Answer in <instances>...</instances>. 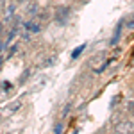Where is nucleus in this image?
I'll return each instance as SVG.
<instances>
[{"label": "nucleus", "instance_id": "nucleus-4", "mask_svg": "<svg viewBox=\"0 0 134 134\" xmlns=\"http://www.w3.org/2000/svg\"><path fill=\"white\" fill-rule=\"evenodd\" d=\"M122 25H124V21L118 23V27H116V31H114V34H113V38H111V47H114L116 41L120 40V36H122Z\"/></svg>", "mask_w": 134, "mask_h": 134}, {"label": "nucleus", "instance_id": "nucleus-6", "mask_svg": "<svg viewBox=\"0 0 134 134\" xmlns=\"http://www.w3.org/2000/svg\"><path fill=\"white\" fill-rule=\"evenodd\" d=\"M54 131H55V132H61V131H63V125H61V124H57L55 127H54Z\"/></svg>", "mask_w": 134, "mask_h": 134}, {"label": "nucleus", "instance_id": "nucleus-2", "mask_svg": "<svg viewBox=\"0 0 134 134\" xmlns=\"http://www.w3.org/2000/svg\"><path fill=\"white\" fill-rule=\"evenodd\" d=\"M68 18H70V9H68V7L57 9V13H55V20H57V23H66Z\"/></svg>", "mask_w": 134, "mask_h": 134}, {"label": "nucleus", "instance_id": "nucleus-1", "mask_svg": "<svg viewBox=\"0 0 134 134\" xmlns=\"http://www.w3.org/2000/svg\"><path fill=\"white\" fill-rule=\"evenodd\" d=\"M114 131L116 132H134V122H131V120H124V122H120V124H116V127H114Z\"/></svg>", "mask_w": 134, "mask_h": 134}, {"label": "nucleus", "instance_id": "nucleus-8", "mask_svg": "<svg viewBox=\"0 0 134 134\" xmlns=\"http://www.w3.org/2000/svg\"><path fill=\"white\" fill-rule=\"evenodd\" d=\"M127 27H129V29H134V16H132V20L127 23Z\"/></svg>", "mask_w": 134, "mask_h": 134}, {"label": "nucleus", "instance_id": "nucleus-9", "mask_svg": "<svg viewBox=\"0 0 134 134\" xmlns=\"http://www.w3.org/2000/svg\"><path fill=\"white\" fill-rule=\"evenodd\" d=\"M0 29H2V25H0Z\"/></svg>", "mask_w": 134, "mask_h": 134}, {"label": "nucleus", "instance_id": "nucleus-5", "mask_svg": "<svg viewBox=\"0 0 134 134\" xmlns=\"http://www.w3.org/2000/svg\"><path fill=\"white\" fill-rule=\"evenodd\" d=\"M84 48H86V45H81V47H79L77 50H73V52H72V57H73V59H75V57H79V55L82 54V50H84Z\"/></svg>", "mask_w": 134, "mask_h": 134}, {"label": "nucleus", "instance_id": "nucleus-3", "mask_svg": "<svg viewBox=\"0 0 134 134\" xmlns=\"http://www.w3.org/2000/svg\"><path fill=\"white\" fill-rule=\"evenodd\" d=\"M23 29H25L27 34H38L40 29H41V25L36 23V21H27V23H23Z\"/></svg>", "mask_w": 134, "mask_h": 134}, {"label": "nucleus", "instance_id": "nucleus-7", "mask_svg": "<svg viewBox=\"0 0 134 134\" xmlns=\"http://www.w3.org/2000/svg\"><path fill=\"white\" fill-rule=\"evenodd\" d=\"M127 107H129V111L134 114V102H129V105H127Z\"/></svg>", "mask_w": 134, "mask_h": 134}]
</instances>
